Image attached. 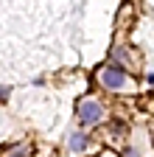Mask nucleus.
<instances>
[{"label": "nucleus", "instance_id": "nucleus-1", "mask_svg": "<svg viewBox=\"0 0 154 157\" xmlns=\"http://www.w3.org/2000/svg\"><path fill=\"white\" fill-rule=\"evenodd\" d=\"M98 84L104 90H109V93H134V90H137L134 78L123 67H118L115 62H109V65H104L98 70Z\"/></svg>", "mask_w": 154, "mask_h": 157}, {"label": "nucleus", "instance_id": "nucleus-2", "mask_svg": "<svg viewBox=\"0 0 154 157\" xmlns=\"http://www.w3.org/2000/svg\"><path fill=\"white\" fill-rule=\"evenodd\" d=\"M76 115H79L81 124L92 126V124H101L104 121L107 109H104V104L98 101V98H79V104H76Z\"/></svg>", "mask_w": 154, "mask_h": 157}, {"label": "nucleus", "instance_id": "nucleus-3", "mask_svg": "<svg viewBox=\"0 0 154 157\" xmlns=\"http://www.w3.org/2000/svg\"><path fill=\"white\" fill-rule=\"evenodd\" d=\"M90 146V137L84 135V132H73L70 137H67V149L70 151H84Z\"/></svg>", "mask_w": 154, "mask_h": 157}, {"label": "nucleus", "instance_id": "nucleus-4", "mask_svg": "<svg viewBox=\"0 0 154 157\" xmlns=\"http://www.w3.org/2000/svg\"><path fill=\"white\" fill-rule=\"evenodd\" d=\"M31 154V143H17L6 149V157H28Z\"/></svg>", "mask_w": 154, "mask_h": 157}, {"label": "nucleus", "instance_id": "nucleus-5", "mask_svg": "<svg viewBox=\"0 0 154 157\" xmlns=\"http://www.w3.org/2000/svg\"><path fill=\"white\" fill-rule=\"evenodd\" d=\"M9 93H11L9 87H0V101H6V98H9Z\"/></svg>", "mask_w": 154, "mask_h": 157}, {"label": "nucleus", "instance_id": "nucleus-6", "mask_svg": "<svg viewBox=\"0 0 154 157\" xmlns=\"http://www.w3.org/2000/svg\"><path fill=\"white\" fill-rule=\"evenodd\" d=\"M126 157H140V154H137V149H126Z\"/></svg>", "mask_w": 154, "mask_h": 157}, {"label": "nucleus", "instance_id": "nucleus-7", "mask_svg": "<svg viewBox=\"0 0 154 157\" xmlns=\"http://www.w3.org/2000/svg\"><path fill=\"white\" fill-rule=\"evenodd\" d=\"M101 157H118V154H101Z\"/></svg>", "mask_w": 154, "mask_h": 157}]
</instances>
